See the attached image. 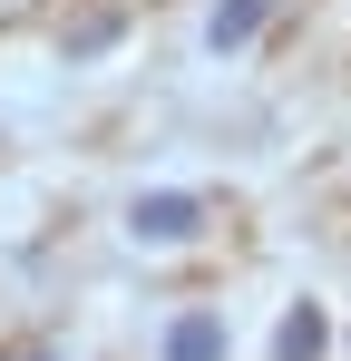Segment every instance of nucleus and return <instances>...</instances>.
Here are the masks:
<instances>
[{"instance_id": "nucleus-1", "label": "nucleus", "mask_w": 351, "mask_h": 361, "mask_svg": "<svg viewBox=\"0 0 351 361\" xmlns=\"http://www.w3.org/2000/svg\"><path fill=\"white\" fill-rule=\"evenodd\" d=\"M195 225H205V195H176V185L127 205V235H137V244H185Z\"/></svg>"}, {"instance_id": "nucleus-2", "label": "nucleus", "mask_w": 351, "mask_h": 361, "mask_svg": "<svg viewBox=\"0 0 351 361\" xmlns=\"http://www.w3.org/2000/svg\"><path fill=\"white\" fill-rule=\"evenodd\" d=\"M166 361H225V322L215 312H176L166 322Z\"/></svg>"}, {"instance_id": "nucleus-3", "label": "nucleus", "mask_w": 351, "mask_h": 361, "mask_svg": "<svg viewBox=\"0 0 351 361\" xmlns=\"http://www.w3.org/2000/svg\"><path fill=\"white\" fill-rule=\"evenodd\" d=\"M322 342H332V332H322V312H312V302H292L283 332H273V361H322Z\"/></svg>"}, {"instance_id": "nucleus-4", "label": "nucleus", "mask_w": 351, "mask_h": 361, "mask_svg": "<svg viewBox=\"0 0 351 361\" xmlns=\"http://www.w3.org/2000/svg\"><path fill=\"white\" fill-rule=\"evenodd\" d=\"M254 30H264V0H225V10L205 20V49H244Z\"/></svg>"}, {"instance_id": "nucleus-5", "label": "nucleus", "mask_w": 351, "mask_h": 361, "mask_svg": "<svg viewBox=\"0 0 351 361\" xmlns=\"http://www.w3.org/2000/svg\"><path fill=\"white\" fill-rule=\"evenodd\" d=\"M117 39V20H78V30H68V59H88V49H108Z\"/></svg>"}]
</instances>
